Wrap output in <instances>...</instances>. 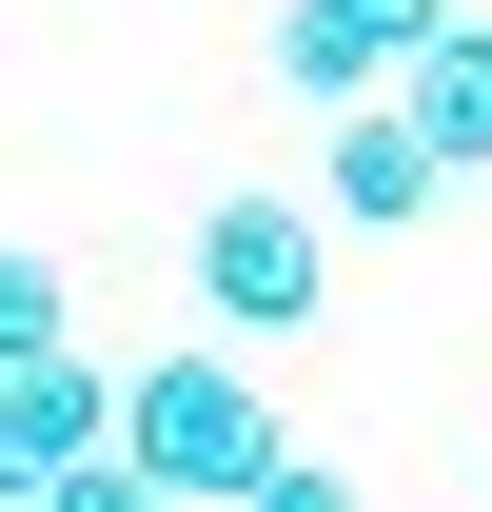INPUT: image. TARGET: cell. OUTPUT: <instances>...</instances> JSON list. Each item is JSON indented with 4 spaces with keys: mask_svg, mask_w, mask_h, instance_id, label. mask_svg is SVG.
Returning <instances> with one entry per match:
<instances>
[{
    "mask_svg": "<svg viewBox=\"0 0 492 512\" xmlns=\"http://www.w3.org/2000/svg\"><path fill=\"white\" fill-rule=\"evenodd\" d=\"M315 296H335V217L315 197H217L197 217V335H315Z\"/></svg>",
    "mask_w": 492,
    "mask_h": 512,
    "instance_id": "obj_2",
    "label": "cell"
},
{
    "mask_svg": "<svg viewBox=\"0 0 492 512\" xmlns=\"http://www.w3.org/2000/svg\"><path fill=\"white\" fill-rule=\"evenodd\" d=\"M394 119H414L433 158H453V178H492V20H453V40H433V60L394 79Z\"/></svg>",
    "mask_w": 492,
    "mask_h": 512,
    "instance_id": "obj_5",
    "label": "cell"
},
{
    "mask_svg": "<svg viewBox=\"0 0 492 512\" xmlns=\"http://www.w3.org/2000/svg\"><path fill=\"white\" fill-rule=\"evenodd\" d=\"M453 40V0H276V99H315V119H374L394 79Z\"/></svg>",
    "mask_w": 492,
    "mask_h": 512,
    "instance_id": "obj_3",
    "label": "cell"
},
{
    "mask_svg": "<svg viewBox=\"0 0 492 512\" xmlns=\"http://www.w3.org/2000/svg\"><path fill=\"white\" fill-rule=\"evenodd\" d=\"M433 197H453V158H433L394 99H374V119H335V158H315V217H335V237H414Z\"/></svg>",
    "mask_w": 492,
    "mask_h": 512,
    "instance_id": "obj_4",
    "label": "cell"
},
{
    "mask_svg": "<svg viewBox=\"0 0 492 512\" xmlns=\"http://www.w3.org/2000/svg\"><path fill=\"white\" fill-rule=\"evenodd\" d=\"M256 512H355V473H335V453H296V473H276Z\"/></svg>",
    "mask_w": 492,
    "mask_h": 512,
    "instance_id": "obj_8",
    "label": "cell"
},
{
    "mask_svg": "<svg viewBox=\"0 0 492 512\" xmlns=\"http://www.w3.org/2000/svg\"><path fill=\"white\" fill-rule=\"evenodd\" d=\"M20 512H178V493H158L138 453H99V473H60V493H20Z\"/></svg>",
    "mask_w": 492,
    "mask_h": 512,
    "instance_id": "obj_7",
    "label": "cell"
},
{
    "mask_svg": "<svg viewBox=\"0 0 492 512\" xmlns=\"http://www.w3.org/2000/svg\"><path fill=\"white\" fill-rule=\"evenodd\" d=\"M20 355H79V296H60V256H40V237L0 256V375H20Z\"/></svg>",
    "mask_w": 492,
    "mask_h": 512,
    "instance_id": "obj_6",
    "label": "cell"
},
{
    "mask_svg": "<svg viewBox=\"0 0 492 512\" xmlns=\"http://www.w3.org/2000/svg\"><path fill=\"white\" fill-rule=\"evenodd\" d=\"M138 473H158V493L178 512H256L276 493V473H296V434H276V394L237 375V335H178V355H138Z\"/></svg>",
    "mask_w": 492,
    "mask_h": 512,
    "instance_id": "obj_1",
    "label": "cell"
}]
</instances>
